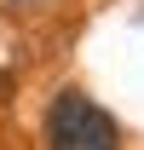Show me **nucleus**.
I'll return each instance as SVG.
<instances>
[{"mask_svg":"<svg viewBox=\"0 0 144 150\" xmlns=\"http://www.w3.org/2000/svg\"><path fill=\"white\" fill-rule=\"evenodd\" d=\"M46 150H121V133L87 93H58L46 115Z\"/></svg>","mask_w":144,"mask_h":150,"instance_id":"nucleus-1","label":"nucleus"},{"mask_svg":"<svg viewBox=\"0 0 144 150\" xmlns=\"http://www.w3.org/2000/svg\"><path fill=\"white\" fill-rule=\"evenodd\" d=\"M18 6H35V0H18Z\"/></svg>","mask_w":144,"mask_h":150,"instance_id":"nucleus-2","label":"nucleus"}]
</instances>
